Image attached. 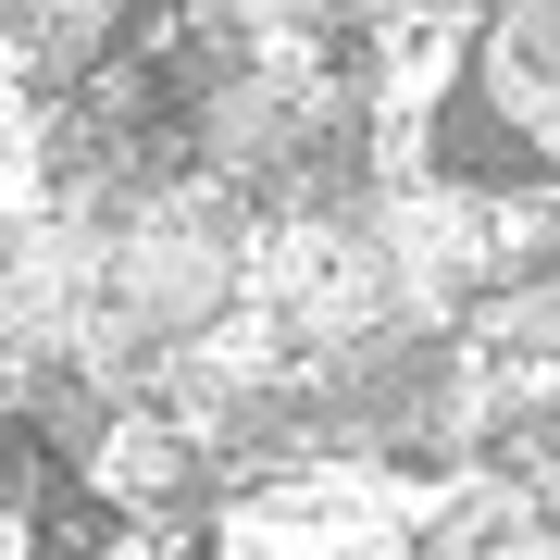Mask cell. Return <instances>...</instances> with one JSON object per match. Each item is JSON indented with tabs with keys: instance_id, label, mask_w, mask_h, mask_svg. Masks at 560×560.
I'll return each mask as SVG.
<instances>
[{
	"instance_id": "obj_1",
	"label": "cell",
	"mask_w": 560,
	"mask_h": 560,
	"mask_svg": "<svg viewBox=\"0 0 560 560\" xmlns=\"http://www.w3.org/2000/svg\"><path fill=\"white\" fill-rule=\"evenodd\" d=\"M249 237H261L249 187L200 175V162H162V175H138L113 200V287H101V312L138 349L175 361L187 337H212L224 312H249Z\"/></svg>"
},
{
	"instance_id": "obj_2",
	"label": "cell",
	"mask_w": 560,
	"mask_h": 560,
	"mask_svg": "<svg viewBox=\"0 0 560 560\" xmlns=\"http://www.w3.org/2000/svg\"><path fill=\"white\" fill-rule=\"evenodd\" d=\"M101 287H113L101 200H0V349L13 361H75Z\"/></svg>"
},
{
	"instance_id": "obj_3",
	"label": "cell",
	"mask_w": 560,
	"mask_h": 560,
	"mask_svg": "<svg viewBox=\"0 0 560 560\" xmlns=\"http://www.w3.org/2000/svg\"><path fill=\"white\" fill-rule=\"evenodd\" d=\"M460 101L499 125L523 162H548V175H560V0H486Z\"/></svg>"
},
{
	"instance_id": "obj_4",
	"label": "cell",
	"mask_w": 560,
	"mask_h": 560,
	"mask_svg": "<svg viewBox=\"0 0 560 560\" xmlns=\"http://www.w3.org/2000/svg\"><path fill=\"white\" fill-rule=\"evenodd\" d=\"M75 474H88V499H101V511H175L212 460H200V436L175 423V399H113V423L88 436Z\"/></svg>"
},
{
	"instance_id": "obj_5",
	"label": "cell",
	"mask_w": 560,
	"mask_h": 560,
	"mask_svg": "<svg viewBox=\"0 0 560 560\" xmlns=\"http://www.w3.org/2000/svg\"><path fill=\"white\" fill-rule=\"evenodd\" d=\"M113 25H125V0H0V38H13V62L38 88H75L113 50Z\"/></svg>"
}]
</instances>
